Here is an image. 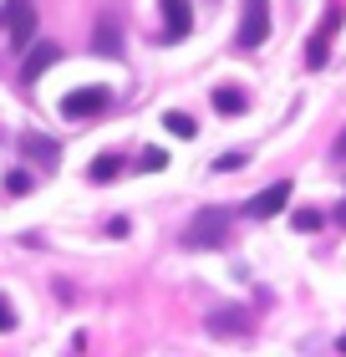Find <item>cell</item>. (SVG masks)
<instances>
[{"label": "cell", "mask_w": 346, "mask_h": 357, "mask_svg": "<svg viewBox=\"0 0 346 357\" xmlns=\"http://www.w3.org/2000/svg\"><path fill=\"white\" fill-rule=\"evenodd\" d=\"M224 240H229V209H199L194 225L184 230L189 250H209V245H224Z\"/></svg>", "instance_id": "cell-1"}, {"label": "cell", "mask_w": 346, "mask_h": 357, "mask_svg": "<svg viewBox=\"0 0 346 357\" xmlns=\"http://www.w3.org/2000/svg\"><path fill=\"white\" fill-rule=\"evenodd\" d=\"M0 21H6V36H10L15 52H26V46L36 41V31H41L36 6H31V0H6V6H0Z\"/></svg>", "instance_id": "cell-2"}, {"label": "cell", "mask_w": 346, "mask_h": 357, "mask_svg": "<svg viewBox=\"0 0 346 357\" xmlns=\"http://www.w3.org/2000/svg\"><path fill=\"white\" fill-rule=\"evenodd\" d=\"M270 36V0H244V10H239V46L244 52H255V46H265Z\"/></svg>", "instance_id": "cell-3"}, {"label": "cell", "mask_w": 346, "mask_h": 357, "mask_svg": "<svg viewBox=\"0 0 346 357\" xmlns=\"http://www.w3.org/2000/svg\"><path fill=\"white\" fill-rule=\"evenodd\" d=\"M107 87H77V92H67L61 97V118H72V123H81V118H97V112H107Z\"/></svg>", "instance_id": "cell-4"}, {"label": "cell", "mask_w": 346, "mask_h": 357, "mask_svg": "<svg viewBox=\"0 0 346 357\" xmlns=\"http://www.w3.org/2000/svg\"><path fill=\"white\" fill-rule=\"evenodd\" d=\"M61 61V46L56 41H31L26 46V61H21V82H36L41 72H52Z\"/></svg>", "instance_id": "cell-5"}, {"label": "cell", "mask_w": 346, "mask_h": 357, "mask_svg": "<svg viewBox=\"0 0 346 357\" xmlns=\"http://www.w3.org/2000/svg\"><path fill=\"white\" fill-rule=\"evenodd\" d=\"M285 199H290V184H270V189H260L255 199H250V220H270V215H280V209H285Z\"/></svg>", "instance_id": "cell-6"}, {"label": "cell", "mask_w": 346, "mask_h": 357, "mask_svg": "<svg viewBox=\"0 0 346 357\" xmlns=\"http://www.w3.org/2000/svg\"><path fill=\"white\" fill-rule=\"evenodd\" d=\"M163 21H168V41H184L194 31V10L189 0H163Z\"/></svg>", "instance_id": "cell-7"}, {"label": "cell", "mask_w": 346, "mask_h": 357, "mask_svg": "<svg viewBox=\"0 0 346 357\" xmlns=\"http://www.w3.org/2000/svg\"><path fill=\"white\" fill-rule=\"evenodd\" d=\"M209 332L219 337H235V332H250V317L239 312V306H224V312H209Z\"/></svg>", "instance_id": "cell-8"}, {"label": "cell", "mask_w": 346, "mask_h": 357, "mask_svg": "<svg viewBox=\"0 0 346 357\" xmlns=\"http://www.w3.org/2000/svg\"><path fill=\"white\" fill-rule=\"evenodd\" d=\"M336 26H341V10H326V21H321V31H316V41H310V52H306L310 67H321V61H326V36H331Z\"/></svg>", "instance_id": "cell-9"}, {"label": "cell", "mask_w": 346, "mask_h": 357, "mask_svg": "<svg viewBox=\"0 0 346 357\" xmlns=\"http://www.w3.org/2000/svg\"><path fill=\"white\" fill-rule=\"evenodd\" d=\"M214 107H219L224 118H239L244 112V92L239 87H214Z\"/></svg>", "instance_id": "cell-10"}, {"label": "cell", "mask_w": 346, "mask_h": 357, "mask_svg": "<svg viewBox=\"0 0 346 357\" xmlns=\"http://www.w3.org/2000/svg\"><path fill=\"white\" fill-rule=\"evenodd\" d=\"M118 174H123V158H118V153H102V158H97V164L87 169L92 184H107V178H118Z\"/></svg>", "instance_id": "cell-11"}, {"label": "cell", "mask_w": 346, "mask_h": 357, "mask_svg": "<svg viewBox=\"0 0 346 357\" xmlns=\"http://www.w3.org/2000/svg\"><path fill=\"white\" fill-rule=\"evenodd\" d=\"M26 153L36 158V164H52V169H56V153H61V149H56L52 138H26Z\"/></svg>", "instance_id": "cell-12"}, {"label": "cell", "mask_w": 346, "mask_h": 357, "mask_svg": "<svg viewBox=\"0 0 346 357\" xmlns=\"http://www.w3.org/2000/svg\"><path fill=\"white\" fill-rule=\"evenodd\" d=\"M163 128H168L173 138H194L199 128H194V118H184V112H163Z\"/></svg>", "instance_id": "cell-13"}, {"label": "cell", "mask_w": 346, "mask_h": 357, "mask_svg": "<svg viewBox=\"0 0 346 357\" xmlns=\"http://www.w3.org/2000/svg\"><path fill=\"white\" fill-rule=\"evenodd\" d=\"M118 46H123V36H118V21H102V31H97V52H118Z\"/></svg>", "instance_id": "cell-14"}, {"label": "cell", "mask_w": 346, "mask_h": 357, "mask_svg": "<svg viewBox=\"0 0 346 357\" xmlns=\"http://www.w3.org/2000/svg\"><path fill=\"white\" fill-rule=\"evenodd\" d=\"M321 225V209H295V230H316Z\"/></svg>", "instance_id": "cell-15"}, {"label": "cell", "mask_w": 346, "mask_h": 357, "mask_svg": "<svg viewBox=\"0 0 346 357\" xmlns=\"http://www.w3.org/2000/svg\"><path fill=\"white\" fill-rule=\"evenodd\" d=\"M26 189H31V174H21V169L6 174V194H26Z\"/></svg>", "instance_id": "cell-16"}, {"label": "cell", "mask_w": 346, "mask_h": 357, "mask_svg": "<svg viewBox=\"0 0 346 357\" xmlns=\"http://www.w3.org/2000/svg\"><path fill=\"white\" fill-rule=\"evenodd\" d=\"M10 327H15V306L0 296V332H10Z\"/></svg>", "instance_id": "cell-17"}, {"label": "cell", "mask_w": 346, "mask_h": 357, "mask_svg": "<svg viewBox=\"0 0 346 357\" xmlns=\"http://www.w3.org/2000/svg\"><path fill=\"white\" fill-rule=\"evenodd\" d=\"M239 164H244V153H224V158H219L214 169H224V174H229V169H239Z\"/></svg>", "instance_id": "cell-18"}, {"label": "cell", "mask_w": 346, "mask_h": 357, "mask_svg": "<svg viewBox=\"0 0 346 357\" xmlns=\"http://www.w3.org/2000/svg\"><path fill=\"white\" fill-rule=\"evenodd\" d=\"M143 169H163V153L158 149H143Z\"/></svg>", "instance_id": "cell-19"}, {"label": "cell", "mask_w": 346, "mask_h": 357, "mask_svg": "<svg viewBox=\"0 0 346 357\" xmlns=\"http://www.w3.org/2000/svg\"><path fill=\"white\" fill-rule=\"evenodd\" d=\"M331 153L341 158V164H346V128H341V133H336V143H331Z\"/></svg>", "instance_id": "cell-20"}, {"label": "cell", "mask_w": 346, "mask_h": 357, "mask_svg": "<svg viewBox=\"0 0 346 357\" xmlns=\"http://www.w3.org/2000/svg\"><path fill=\"white\" fill-rule=\"evenodd\" d=\"M336 352H346V337H341V342H336Z\"/></svg>", "instance_id": "cell-21"}]
</instances>
